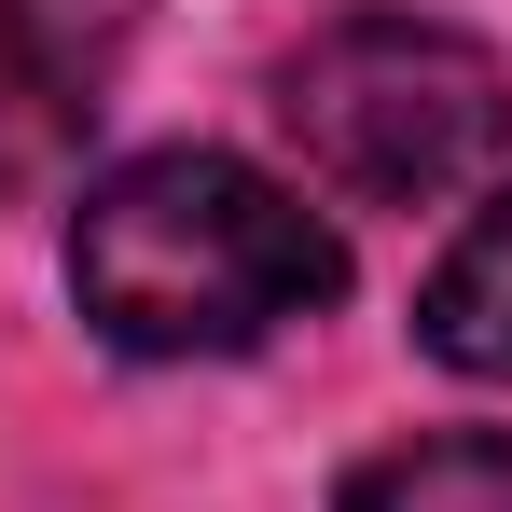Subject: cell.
<instances>
[{
    "instance_id": "277c9868",
    "label": "cell",
    "mask_w": 512,
    "mask_h": 512,
    "mask_svg": "<svg viewBox=\"0 0 512 512\" xmlns=\"http://www.w3.org/2000/svg\"><path fill=\"white\" fill-rule=\"evenodd\" d=\"M416 346L443 360V374H485V388L512 374V194H485V208L457 222V250L429 263Z\"/></svg>"
},
{
    "instance_id": "3957f363",
    "label": "cell",
    "mask_w": 512,
    "mask_h": 512,
    "mask_svg": "<svg viewBox=\"0 0 512 512\" xmlns=\"http://www.w3.org/2000/svg\"><path fill=\"white\" fill-rule=\"evenodd\" d=\"M153 0H0V167L56 153L97 111V84L125 70Z\"/></svg>"
},
{
    "instance_id": "7a4b0ae2",
    "label": "cell",
    "mask_w": 512,
    "mask_h": 512,
    "mask_svg": "<svg viewBox=\"0 0 512 512\" xmlns=\"http://www.w3.org/2000/svg\"><path fill=\"white\" fill-rule=\"evenodd\" d=\"M277 125L346 208H443L512 153V70L443 14H333L277 70Z\"/></svg>"
},
{
    "instance_id": "5b68a950",
    "label": "cell",
    "mask_w": 512,
    "mask_h": 512,
    "mask_svg": "<svg viewBox=\"0 0 512 512\" xmlns=\"http://www.w3.org/2000/svg\"><path fill=\"white\" fill-rule=\"evenodd\" d=\"M333 512H512V429H416L360 457Z\"/></svg>"
},
{
    "instance_id": "6da1fadb",
    "label": "cell",
    "mask_w": 512,
    "mask_h": 512,
    "mask_svg": "<svg viewBox=\"0 0 512 512\" xmlns=\"http://www.w3.org/2000/svg\"><path fill=\"white\" fill-rule=\"evenodd\" d=\"M346 291V236L250 153H125L70 208V305L125 360H250Z\"/></svg>"
}]
</instances>
